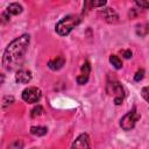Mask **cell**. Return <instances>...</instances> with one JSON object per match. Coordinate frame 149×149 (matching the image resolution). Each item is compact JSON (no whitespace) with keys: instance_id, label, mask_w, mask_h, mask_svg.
<instances>
[{"instance_id":"1","label":"cell","mask_w":149,"mask_h":149,"mask_svg":"<svg viewBox=\"0 0 149 149\" xmlns=\"http://www.w3.org/2000/svg\"><path fill=\"white\" fill-rule=\"evenodd\" d=\"M30 42V36L23 34L13 40L6 48L2 56V65L6 71H13L21 66Z\"/></svg>"},{"instance_id":"6","label":"cell","mask_w":149,"mask_h":149,"mask_svg":"<svg viewBox=\"0 0 149 149\" xmlns=\"http://www.w3.org/2000/svg\"><path fill=\"white\" fill-rule=\"evenodd\" d=\"M70 149H91L90 139L87 134H80L71 144Z\"/></svg>"},{"instance_id":"2","label":"cell","mask_w":149,"mask_h":149,"mask_svg":"<svg viewBox=\"0 0 149 149\" xmlns=\"http://www.w3.org/2000/svg\"><path fill=\"white\" fill-rule=\"evenodd\" d=\"M80 22V16L78 15H66L56 24V33L61 36L69 35L73 28H76Z\"/></svg>"},{"instance_id":"15","label":"cell","mask_w":149,"mask_h":149,"mask_svg":"<svg viewBox=\"0 0 149 149\" xmlns=\"http://www.w3.org/2000/svg\"><path fill=\"white\" fill-rule=\"evenodd\" d=\"M90 72H91V65L88 62H85L81 66V73L80 74H84V76H90Z\"/></svg>"},{"instance_id":"7","label":"cell","mask_w":149,"mask_h":149,"mask_svg":"<svg viewBox=\"0 0 149 149\" xmlns=\"http://www.w3.org/2000/svg\"><path fill=\"white\" fill-rule=\"evenodd\" d=\"M31 71L27 69H20L16 71L15 74V80L19 84H28L31 80Z\"/></svg>"},{"instance_id":"17","label":"cell","mask_w":149,"mask_h":149,"mask_svg":"<svg viewBox=\"0 0 149 149\" xmlns=\"http://www.w3.org/2000/svg\"><path fill=\"white\" fill-rule=\"evenodd\" d=\"M104 5H106V1H92L91 2V6H93V7H98V6H104Z\"/></svg>"},{"instance_id":"8","label":"cell","mask_w":149,"mask_h":149,"mask_svg":"<svg viewBox=\"0 0 149 149\" xmlns=\"http://www.w3.org/2000/svg\"><path fill=\"white\" fill-rule=\"evenodd\" d=\"M65 64V58L63 56H57L56 58H52L48 62V66L49 69L56 71V70H59L63 68V65Z\"/></svg>"},{"instance_id":"20","label":"cell","mask_w":149,"mask_h":149,"mask_svg":"<svg viewBox=\"0 0 149 149\" xmlns=\"http://www.w3.org/2000/svg\"><path fill=\"white\" fill-rule=\"evenodd\" d=\"M136 5H137V6H140V7L147 8V7L149 6V2H136Z\"/></svg>"},{"instance_id":"4","label":"cell","mask_w":149,"mask_h":149,"mask_svg":"<svg viewBox=\"0 0 149 149\" xmlns=\"http://www.w3.org/2000/svg\"><path fill=\"white\" fill-rule=\"evenodd\" d=\"M139 119H140V114L137 113L136 108L134 107L132 111H129L127 114H125L121 118V120H120V127L123 130H132L135 127V125H136V122H137Z\"/></svg>"},{"instance_id":"18","label":"cell","mask_w":149,"mask_h":149,"mask_svg":"<svg viewBox=\"0 0 149 149\" xmlns=\"http://www.w3.org/2000/svg\"><path fill=\"white\" fill-rule=\"evenodd\" d=\"M142 97H143V99L146 100V101H148V87L146 86V87H143L142 88Z\"/></svg>"},{"instance_id":"19","label":"cell","mask_w":149,"mask_h":149,"mask_svg":"<svg viewBox=\"0 0 149 149\" xmlns=\"http://www.w3.org/2000/svg\"><path fill=\"white\" fill-rule=\"evenodd\" d=\"M122 55L125 58H130L132 57V51L130 50H123L122 51Z\"/></svg>"},{"instance_id":"14","label":"cell","mask_w":149,"mask_h":149,"mask_svg":"<svg viewBox=\"0 0 149 149\" xmlns=\"http://www.w3.org/2000/svg\"><path fill=\"white\" fill-rule=\"evenodd\" d=\"M8 149H23V142H22V140H15L14 142H12L9 144Z\"/></svg>"},{"instance_id":"21","label":"cell","mask_w":149,"mask_h":149,"mask_svg":"<svg viewBox=\"0 0 149 149\" xmlns=\"http://www.w3.org/2000/svg\"><path fill=\"white\" fill-rule=\"evenodd\" d=\"M3 81H5V76L2 73H0V86L3 84Z\"/></svg>"},{"instance_id":"10","label":"cell","mask_w":149,"mask_h":149,"mask_svg":"<svg viewBox=\"0 0 149 149\" xmlns=\"http://www.w3.org/2000/svg\"><path fill=\"white\" fill-rule=\"evenodd\" d=\"M22 10H23V8H22V6H21L20 3L13 2V3H9V5L7 6L5 14H6L7 16H10V15H19L20 13H22Z\"/></svg>"},{"instance_id":"9","label":"cell","mask_w":149,"mask_h":149,"mask_svg":"<svg viewBox=\"0 0 149 149\" xmlns=\"http://www.w3.org/2000/svg\"><path fill=\"white\" fill-rule=\"evenodd\" d=\"M101 14H102V16L105 17V20H106L107 22H109V23H115V22H118L119 16H118V14H116L112 8H105V9H102Z\"/></svg>"},{"instance_id":"5","label":"cell","mask_w":149,"mask_h":149,"mask_svg":"<svg viewBox=\"0 0 149 149\" xmlns=\"http://www.w3.org/2000/svg\"><path fill=\"white\" fill-rule=\"evenodd\" d=\"M42 97V92L38 87L30 86L23 90L22 92V99L28 104H35Z\"/></svg>"},{"instance_id":"3","label":"cell","mask_w":149,"mask_h":149,"mask_svg":"<svg viewBox=\"0 0 149 149\" xmlns=\"http://www.w3.org/2000/svg\"><path fill=\"white\" fill-rule=\"evenodd\" d=\"M107 92L114 97V104L115 105H121L123 99H125V90L121 86V84L118 80H112L108 81L107 84Z\"/></svg>"},{"instance_id":"12","label":"cell","mask_w":149,"mask_h":149,"mask_svg":"<svg viewBox=\"0 0 149 149\" xmlns=\"http://www.w3.org/2000/svg\"><path fill=\"white\" fill-rule=\"evenodd\" d=\"M109 63L115 68V69H121L122 68V62L116 55H111L109 56Z\"/></svg>"},{"instance_id":"13","label":"cell","mask_w":149,"mask_h":149,"mask_svg":"<svg viewBox=\"0 0 149 149\" xmlns=\"http://www.w3.org/2000/svg\"><path fill=\"white\" fill-rule=\"evenodd\" d=\"M42 114H43V107H42L41 105L35 106V107L31 109V113H30L31 118H36V116H40V115H42Z\"/></svg>"},{"instance_id":"11","label":"cell","mask_w":149,"mask_h":149,"mask_svg":"<svg viewBox=\"0 0 149 149\" xmlns=\"http://www.w3.org/2000/svg\"><path fill=\"white\" fill-rule=\"evenodd\" d=\"M30 133L35 136H43L48 133V128L43 126H33L30 128Z\"/></svg>"},{"instance_id":"16","label":"cell","mask_w":149,"mask_h":149,"mask_svg":"<svg viewBox=\"0 0 149 149\" xmlns=\"http://www.w3.org/2000/svg\"><path fill=\"white\" fill-rule=\"evenodd\" d=\"M143 74H144V70H143V69L139 70V71L135 73V76H134V80H135V81H140V80L143 78Z\"/></svg>"},{"instance_id":"22","label":"cell","mask_w":149,"mask_h":149,"mask_svg":"<svg viewBox=\"0 0 149 149\" xmlns=\"http://www.w3.org/2000/svg\"><path fill=\"white\" fill-rule=\"evenodd\" d=\"M0 22H1V19H0Z\"/></svg>"}]
</instances>
